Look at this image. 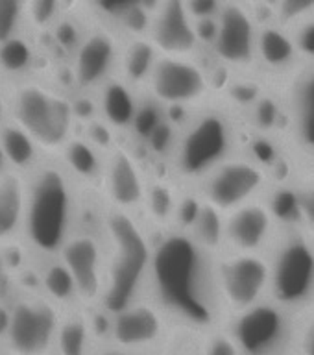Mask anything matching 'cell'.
Listing matches in <instances>:
<instances>
[{
    "label": "cell",
    "instance_id": "9",
    "mask_svg": "<svg viewBox=\"0 0 314 355\" xmlns=\"http://www.w3.org/2000/svg\"><path fill=\"white\" fill-rule=\"evenodd\" d=\"M152 102L163 107H194L211 91L209 76L194 58L159 55L146 83Z\"/></svg>",
    "mask_w": 314,
    "mask_h": 355
},
{
    "label": "cell",
    "instance_id": "7",
    "mask_svg": "<svg viewBox=\"0 0 314 355\" xmlns=\"http://www.w3.org/2000/svg\"><path fill=\"white\" fill-rule=\"evenodd\" d=\"M270 174L261 161L233 155L198 185V198L222 215L233 213L255 200L265 198Z\"/></svg>",
    "mask_w": 314,
    "mask_h": 355
},
{
    "label": "cell",
    "instance_id": "37",
    "mask_svg": "<svg viewBox=\"0 0 314 355\" xmlns=\"http://www.w3.org/2000/svg\"><path fill=\"white\" fill-rule=\"evenodd\" d=\"M58 37H60V41L63 44H72L74 41H76V32L72 30L71 24H63V26H60V30H58Z\"/></svg>",
    "mask_w": 314,
    "mask_h": 355
},
{
    "label": "cell",
    "instance_id": "2",
    "mask_svg": "<svg viewBox=\"0 0 314 355\" xmlns=\"http://www.w3.org/2000/svg\"><path fill=\"white\" fill-rule=\"evenodd\" d=\"M111 255L105 265L102 304L111 315H119L137 304L148 287L154 244L133 215L113 209L105 220Z\"/></svg>",
    "mask_w": 314,
    "mask_h": 355
},
{
    "label": "cell",
    "instance_id": "4",
    "mask_svg": "<svg viewBox=\"0 0 314 355\" xmlns=\"http://www.w3.org/2000/svg\"><path fill=\"white\" fill-rule=\"evenodd\" d=\"M270 300L294 316L314 309V239L298 222L283 224L268 252Z\"/></svg>",
    "mask_w": 314,
    "mask_h": 355
},
{
    "label": "cell",
    "instance_id": "3",
    "mask_svg": "<svg viewBox=\"0 0 314 355\" xmlns=\"http://www.w3.org/2000/svg\"><path fill=\"white\" fill-rule=\"evenodd\" d=\"M235 146L237 133L229 115L222 110H200L176 133L172 172L182 183L198 187L215 168L237 155Z\"/></svg>",
    "mask_w": 314,
    "mask_h": 355
},
{
    "label": "cell",
    "instance_id": "19",
    "mask_svg": "<svg viewBox=\"0 0 314 355\" xmlns=\"http://www.w3.org/2000/svg\"><path fill=\"white\" fill-rule=\"evenodd\" d=\"M116 61H121L115 37L107 32L91 33L78 49L76 78L83 87H93L107 80Z\"/></svg>",
    "mask_w": 314,
    "mask_h": 355
},
{
    "label": "cell",
    "instance_id": "24",
    "mask_svg": "<svg viewBox=\"0 0 314 355\" xmlns=\"http://www.w3.org/2000/svg\"><path fill=\"white\" fill-rule=\"evenodd\" d=\"M22 211L21 183L15 178L0 180V239L8 237L19 224Z\"/></svg>",
    "mask_w": 314,
    "mask_h": 355
},
{
    "label": "cell",
    "instance_id": "42",
    "mask_svg": "<svg viewBox=\"0 0 314 355\" xmlns=\"http://www.w3.org/2000/svg\"><path fill=\"white\" fill-rule=\"evenodd\" d=\"M0 111H2V110H0Z\"/></svg>",
    "mask_w": 314,
    "mask_h": 355
},
{
    "label": "cell",
    "instance_id": "18",
    "mask_svg": "<svg viewBox=\"0 0 314 355\" xmlns=\"http://www.w3.org/2000/svg\"><path fill=\"white\" fill-rule=\"evenodd\" d=\"M63 265L74 277L78 296L93 304L102 300L105 287V265L98 241L91 235H78L63 246Z\"/></svg>",
    "mask_w": 314,
    "mask_h": 355
},
{
    "label": "cell",
    "instance_id": "13",
    "mask_svg": "<svg viewBox=\"0 0 314 355\" xmlns=\"http://www.w3.org/2000/svg\"><path fill=\"white\" fill-rule=\"evenodd\" d=\"M283 116L294 148L305 159L314 161V58L302 60L290 72L283 96Z\"/></svg>",
    "mask_w": 314,
    "mask_h": 355
},
{
    "label": "cell",
    "instance_id": "25",
    "mask_svg": "<svg viewBox=\"0 0 314 355\" xmlns=\"http://www.w3.org/2000/svg\"><path fill=\"white\" fill-rule=\"evenodd\" d=\"M2 152L17 166H28L33 161L35 148L30 135L21 128H6L2 132Z\"/></svg>",
    "mask_w": 314,
    "mask_h": 355
},
{
    "label": "cell",
    "instance_id": "29",
    "mask_svg": "<svg viewBox=\"0 0 314 355\" xmlns=\"http://www.w3.org/2000/svg\"><path fill=\"white\" fill-rule=\"evenodd\" d=\"M44 287H46L50 296H54L55 300H61V302H67L74 294H78L74 277L65 265L50 266L46 276H44Z\"/></svg>",
    "mask_w": 314,
    "mask_h": 355
},
{
    "label": "cell",
    "instance_id": "27",
    "mask_svg": "<svg viewBox=\"0 0 314 355\" xmlns=\"http://www.w3.org/2000/svg\"><path fill=\"white\" fill-rule=\"evenodd\" d=\"M67 161L78 176L93 178L98 174L100 161L93 144L85 141H71L67 144Z\"/></svg>",
    "mask_w": 314,
    "mask_h": 355
},
{
    "label": "cell",
    "instance_id": "12",
    "mask_svg": "<svg viewBox=\"0 0 314 355\" xmlns=\"http://www.w3.org/2000/svg\"><path fill=\"white\" fill-rule=\"evenodd\" d=\"M259 30L257 19L248 6L222 2L211 46L222 63L233 69H248L257 61Z\"/></svg>",
    "mask_w": 314,
    "mask_h": 355
},
{
    "label": "cell",
    "instance_id": "11",
    "mask_svg": "<svg viewBox=\"0 0 314 355\" xmlns=\"http://www.w3.org/2000/svg\"><path fill=\"white\" fill-rule=\"evenodd\" d=\"M17 116L44 148H58L65 143L72 126L74 110L61 96L50 94L39 87L22 89L17 98Z\"/></svg>",
    "mask_w": 314,
    "mask_h": 355
},
{
    "label": "cell",
    "instance_id": "31",
    "mask_svg": "<svg viewBox=\"0 0 314 355\" xmlns=\"http://www.w3.org/2000/svg\"><path fill=\"white\" fill-rule=\"evenodd\" d=\"M202 355H243L238 349L237 343L233 340L227 329H216L211 331L207 340H205Z\"/></svg>",
    "mask_w": 314,
    "mask_h": 355
},
{
    "label": "cell",
    "instance_id": "39",
    "mask_svg": "<svg viewBox=\"0 0 314 355\" xmlns=\"http://www.w3.org/2000/svg\"><path fill=\"white\" fill-rule=\"evenodd\" d=\"M10 322H11V316L6 313L4 309H0V333H6L10 329Z\"/></svg>",
    "mask_w": 314,
    "mask_h": 355
},
{
    "label": "cell",
    "instance_id": "20",
    "mask_svg": "<svg viewBox=\"0 0 314 355\" xmlns=\"http://www.w3.org/2000/svg\"><path fill=\"white\" fill-rule=\"evenodd\" d=\"M302 52L294 33L281 24H263L259 30L257 61H263L274 71L293 72L299 65Z\"/></svg>",
    "mask_w": 314,
    "mask_h": 355
},
{
    "label": "cell",
    "instance_id": "1",
    "mask_svg": "<svg viewBox=\"0 0 314 355\" xmlns=\"http://www.w3.org/2000/svg\"><path fill=\"white\" fill-rule=\"evenodd\" d=\"M218 255L183 227H171L154 243L146 293L176 326L216 331L227 322L218 285Z\"/></svg>",
    "mask_w": 314,
    "mask_h": 355
},
{
    "label": "cell",
    "instance_id": "16",
    "mask_svg": "<svg viewBox=\"0 0 314 355\" xmlns=\"http://www.w3.org/2000/svg\"><path fill=\"white\" fill-rule=\"evenodd\" d=\"M58 333V318L50 305H17L8 329L10 349L15 355H46Z\"/></svg>",
    "mask_w": 314,
    "mask_h": 355
},
{
    "label": "cell",
    "instance_id": "28",
    "mask_svg": "<svg viewBox=\"0 0 314 355\" xmlns=\"http://www.w3.org/2000/svg\"><path fill=\"white\" fill-rule=\"evenodd\" d=\"M296 222L314 239V178H307L294 189Z\"/></svg>",
    "mask_w": 314,
    "mask_h": 355
},
{
    "label": "cell",
    "instance_id": "32",
    "mask_svg": "<svg viewBox=\"0 0 314 355\" xmlns=\"http://www.w3.org/2000/svg\"><path fill=\"white\" fill-rule=\"evenodd\" d=\"M293 352L296 355H314V313H309L307 318L298 324Z\"/></svg>",
    "mask_w": 314,
    "mask_h": 355
},
{
    "label": "cell",
    "instance_id": "41",
    "mask_svg": "<svg viewBox=\"0 0 314 355\" xmlns=\"http://www.w3.org/2000/svg\"><path fill=\"white\" fill-rule=\"evenodd\" d=\"M2 161H4V152L0 148V166H2Z\"/></svg>",
    "mask_w": 314,
    "mask_h": 355
},
{
    "label": "cell",
    "instance_id": "26",
    "mask_svg": "<svg viewBox=\"0 0 314 355\" xmlns=\"http://www.w3.org/2000/svg\"><path fill=\"white\" fill-rule=\"evenodd\" d=\"M60 355H87L89 329L87 324L80 318H72L60 327L58 333Z\"/></svg>",
    "mask_w": 314,
    "mask_h": 355
},
{
    "label": "cell",
    "instance_id": "34",
    "mask_svg": "<svg viewBox=\"0 0 314 355\" xmlns=\"http://www.w3.org/2000/svg\"><path fill=\"white\" fill-rule=\"evenodd\" d=\"M187 6L189 15L193 17L194 22L204 21H215L218 13H220L222 2L215 0H194V2H185Z\"/></svg>",
    "mask_w": 314,
    "mask_h": 355
},
{
    "label": "cell",
    "instance_id": "8",
    "mask_svg": "<svg viewBox=\"0 0 314 355\" xmlns=\"http://www.w3.org/2000/svg\"><path fill=\"white\" fill-rule=\"evenodd\" d=\"M218 285L227 316L248 311L270 300L268 254L218 255ZM229 320V318H227Z\"/></svg>",
    "mask_w": 314,
    "mask_h": 355
},
{
    "label": "cell",
    "instance_id": "10",
    "mask_svg": "<svg viewBox=\"0 0 314 355\" xmlns=\"http://www.w3.org/2000/svg\"><path fill=\"white\" fill-rule=\"evenodd\" d=\"M281 226L276 207L265 198L255 200L224 216V252L268 254Z\"/></svg>",
    "mask_w": 314,
    "mask_h": 355
},
{
    "label": "cell",
    "instance_id": "17",
    "mask_svg": "<svg viewBox=\"0 0 314 355\" xmlns=\"http://www.w3.org/2000/svg\"><path fill=\"white\" fill-rule=\"evenodd\" d=\"M148 182L137 157L130 150L124 146H115L111 150L104 168V183L113 209L130 215L141 209L146 198Z\"/></svg>",
    "mask_w": 314,
    "mask_h": 355
},
{
    "label": "cell",
    "instance_id": "22",
    "mask_svg": "<svg viewBox=\"0 0 314 355\" xmlns=\"http://www.w3.org/2000/svg\"><path fill=\"white\" fill-rule=\"evenodd\" d=\"M182 196L174 185L163 180H150L143 209L152 224L159 227H168L172 222L180 218L182 211Z\"/></svg>",
    "mask_w": 314,
    "mask_h": 355
},
{
    "label": "cell",
    "instance_id": "30",
    "mask_svg": "<svg viewBox=\"0 0 314 355\" xmlns=\"http://www.w3.org/2000/svg\"><path fill=\"white\" fill-rule=\"evenodd\" d=\"M0 63L6 71L19 72L30 63V49L21 39H10L0 46Z\"/></svg>",
    "mask_w": 314,
    "mask_h": 355
},
{
    "label": "cell",
    "instance_id": "36",
    "mask_svg": "<svg viewBox=\"0 0 314 355\" xmlns=\"http://www.w3.org/2000/svg\"><path fill=\"white\" fill-rule=\"evenodd\" d=\"M55 10H58V4L52 2V0H41V2H35L32 8L33 19L37 24H46V22L54 17Z\"/></svg>",
    "mask_w": 314,
    "mask_h": 355
},
{
    "label": "cell",
    "instance_id": "35",
    "mask_svg": "<svg viewBox=\"0 0 314 355\" xmlns=\"http://www.w3.org/2000/svg\"><path fill=\"white\" fill-rule=\"evenodd\" d=\"M91 139H93V146L96 148H110L113 150V141H111V133H110V128L105 126L104 122H94L93 126H91Z\"/></svg>",
    "mask_w": 314,
    "mask_h": 355
},
{
    "label": "cell",
    "instance_id": "15",
    "mask_svg": "<svg viewBox=\"0 0 314 355\" xmlns=\"http://www.w3.org/2000/svg\"><path fill=\"white\" fill-rule=\"evenodd\" d=\"M148 39L159 55L193 58L200 46L196 22L180 0H165L152 10Z\"/></svg>",
    "mask_w": 314,
    "mask_h": 355
},
{
    "label": "cell",
    "instance_id": "6",
    "mask_svg": "<svg viewBox=\"0 0 314 355\" xmlns=\"http://www.w3.org/2000/svg\"><path fill=\"white\" fill-rule=\"evenodd\" d=\"M227 331L243 355H283L293 349L298 316L266 300L252 309L229 316Z\"/></svg>",
    "mask_w": 314,
    "mask_h": 355
},
{
    "label": "cell",
    "instance_id": "14",
    "mask_svg": "<svg viewBox=\"0 0 314 355\" xmlns=\"http://www.w3.org/2000/svg\"><path fill=\"white\" fill-rule=\"evenodd\" d=\"M168 316L150 300H139L113 316L111 343L119 349L144 354L168 337Z\"/></svg>",
    "mask_w": 314,
    "mask_h": 355
},
{
    "label": "cell",
    "instance_id": "40",
    "mask_svg": "<svg viewBox=\"0 0 314 355\" xmlns=\"http://www.w3.org/2000/svg\"><path fill=\"white\" fill-rule=\"evenodd\" d=\"M104 355H144L137 354V352H126V349H119V348H111L107 352H104Z\"/></svg>",
    "mask_w": 314,
    "mask_h": 355
},
{
    "label": "cell",
    "instance_id": "23",
    "mask_svg": "<svg viewBox=\"0 0 314 355\" xmlns=\"http://www.w3.org/2000/svg\"><path fill=\"white\" fill-rule=\"evenodd\" d=\"M159 60V52L148 37L133 39L132 44L121 55V67L124 72V82L128 85H144L148 83L154 67Z\"/></svg>",
    "mask_w": 314,
    "mask_h": 355
},
{
    "label": "cell",
    "instance_id": "33",
    "mask_svg": "<svg viewBox=\"0 0 314 355\" xmlns=\"http://www.w3.org/2000/svg\"><path fill=\"white\" fill-rule=\"evenodd\" d=\"M21 6L13 0H0V41H10L11 33L15 30L19 21Z\"/></svg>",
    "mask_w": 314,
    "mask_h": 355
},
{
    "label": "cell",
    "instance_id": "21",
    "mask_svg": "<svg viewBox=\"0 0 314 355\" xmlns=\"http://www.w3.org/2000/svg\"><path fill=\"white\" fill-rule=\"evenodd\" d=\"M139 111L141 107L132 85H128L124 80H111L105 83L102 91V115L110 126L119 130L135 126Z\"/></svg>",
    "mask_w": 314,
    "mask_h": 355
},
{
    "label": "cell",
    "instance_id": "5",
    "mask_svg": "<svg viewBox=\"0 0 314 355\" xmlns=\"http://www.w3.org/2000/svg\"><path fill=\"white\" fill-rule=\"evenodd\" d=\"M72 196L65 174L46 168L37 176L28 202V235L43 252H54L67 244L71 226Z\"/></svg>",
    "mask_w": 314,
    "mask_h": 355
},
{
    "label": "cell",
    "instance_id": "38",
    "mask_svg": "<svg viewBox=\"0 0 314 355\" xmlns=\"http://www.w3.org/2000/svg\"><path fill=\"white\" fill-rule=\"evenodd\" d=\"M91 111H93V107H91V102L89 100H80L76 104V107H74V115H80V116H91Z\"/></svg>",
    "mask_w": 314,
    "mask_h": 355
}]
</instances>
